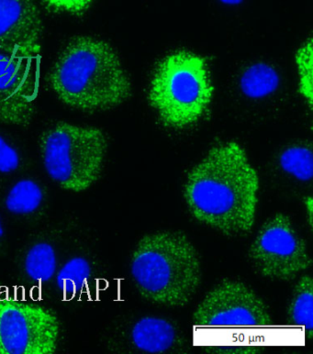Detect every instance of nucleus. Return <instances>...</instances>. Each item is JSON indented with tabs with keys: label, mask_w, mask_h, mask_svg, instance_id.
<instances>
[{
	"label": "nucleus",
	"mask_w": 313,
	"mask_h": 354,
	"mask_svg": "<svg viewBox=\"0 0 313 354\" xmlns=\"http://www.w3.org/2000/svg\"><path fill=\"white\" fill-rule=\"evenodd\" d=\"M259 178L238 143L215 146L190 170L184 198L200 223L235 237L252 230L258 204Z\"/></svg>",
	"instance_id": "obj_1"
},
{
	"label": "nucleus",
	"mask_w": 313,
	"mask_h": 354,
	"mask_svg": "<svg viewBox=\"0 0 313 354\" xmlns=\"http://www.w3.org/2000/svg\"><path fill=\"white\" fill-rule=\"evenodd\" d=\"M59 100L95 113L116 108L132 94L131 81L111 44L90 36L71 39L49 75Z\"/></svg>",
	"instance_id": "obj_2"
},
{
	"label": "nucleus",
	"mask_w": 313,
	"mask_h": 354,
	"mask_svg": "<svg viewBox=\"0 0 313 354\" xmlns=\"http://www.w3.org/2000/svg\"><path fill=\"white\" fill-rule=\"evenodd\" d=\"M131 274L143 299L166 307H185L199 288L202 263L184 233L158 232L138 241Z\"/></svg>",
	"instance_id": "obj_3"
},
{
	"label": "nucleus",
	"mask_w": 313,
	"mask_h": 354,
	"mask_svg": "<svg viewBox=\"0 0 313 354\" xmlns=\"http://www.w3.org/2000/svg\"><path fill=\"white\" fill-rule=\"evenodd\" d=\"M214 88L205 58L177 50L158 64L149 101L168 127L184 129L199 122L213 100Z\"/></svg>",
	"instance_id": "obj_4"
},
{
	"label": "nucleus",
	"mask_w": 313,
	"mask_h": 354,
	"mask_svg": "<svg viewBox=\"0 0 313 354\" xmlns=\"http://www.w3.org/2000/svg\"><path fill=\"white\" fill-rule=\"evenodd\" d=\"M108 140L100 129L58 122L39 138L45 171L64 190L83 192L100 179Z\"/></svg>",
	"instance_id": "obj_5"
},
{
	"label": "nucleus",
	"mask_w": 313,
	"mask_h": 354,
	"mask_svg": "<svg viewBox=\"0 0 313 354\" xmlns=\"http://www.w3.org/2000/svg\"><path fill=\"white\" fill-rule=\"evenodd\" d=\"M193 323L211 333L261 330L272 324L264 300L240 281L224 279L206 294L193 313Z\"/></svg>",
	"instance_id": "obj_6"
},
{
	"label": "nucleus",
	"mask_w": 313,
	"mask_h": 354,
	"mask_svg": "<svg viewBox=\"0 0 313 354\" xmlns=\"http://www.w3.org/2000/svg\"><path fill=\"white\" fill-rule=\"evenodd\" d=\"M248 257L262 277L284 282L294 280L312 265L305 240L284 213H276L265 221Z\"/></svg>",
	"instance_id": "obj_7"
},
{
	"label": "nucleus",
	"mask_w": 313,
	"mask_h": 354,
	"mask_svg": "<svg viewBox=\"0 0 313 354\" xmlns=\"http://www.w3.org/2000/svg\"><path fill=\"white\" fill-rule=\"evenodd\" d=\"M60 331L52 310L0 297V354H53Z\"/></svg>",
	"instance_id": "obj_8"
},
{
	"label": "nucleus",
	"mask_w": 313,
	"mask_h": 354,
	"mask_svg": "<svg viewBox=\"0 0 313 354\" xmlns=\"http://www.w3.org/2000/svg\"><path fill=\"white\" fill-rule=\"evenodd\" d=\"M39 57L24 58L0 52V123L27 127L35 113Z\"/></svg>",
	"instance_id": "obj_9"
},
{
	"label": "nucleus",
	"mask_w": 313,
	"mask_h": 354,
	"mask_svg": "<svg viewBox=\"0 0 313 354\" xmlns=\"http://www.w3.org/2000/svg\"><path fill=\"white\" fill-rule=\"evenodd\" d=\"M42 21L35 0H0V52L39 57Z\"/></svg>",
	"instance_id": "obj_10"
},
{
	"label": "nucleus",
	"mask_w": 313,
	"mask_h": 354,
	"mask_svg": "<svg viewBox=\"0 0 313 354\" xmlns=\"http://www.w3.org/2000/svg\"><path fill=\"white\" fill-rule=\"evenodd\" d=\"M179 333L169 320L163 317H141L132 326V345L141 352L165 353L170 352L179 342Z\"/></svg>",
	"instance_id": "obj_11"
},
{
	"label": "nucleus",
	"mask_w": 313,
	"mask_h": 354,
	"mask_svg": "<svg viewBox=\"0 0 313 354\" xmlns=\"http://www.w3.org/2000/svg\"><path fill=\"white\" fill-rule=\"evenodd\" d=\"M289 324L300 328L308 338H312L313 330V279L305 274L296 283L287 307Z\"/></svg>",
	"instance_id": "obj_12"
},
{
	"label": "nucleus",
	"mask_w": 313,
	"mask_h": 354,
	"mask_svg": "<svg viewBox=\"0 0 313 354\" xmlns=\"http://www.w3.org/2000/svg\"><path fill=\"white\" fill-rule=\"evenodd\" d=\"M44 199L41 187L33 180L24 179L11 187L6 198L8 212L16 215H29L36 212Z\"/></svg>",
	"instance_id": "obj_13"
},
{
	"label": "nucleus",
	"mask_w": 313,
	"mask_h": 354,
	"mask_svg": "<svg viewBox=\"0 0 313 354\" xmlns=\"http://www.w3.org/2000/svg\"><path fill=\"white\" fill-rule=\"evenodd\" d=\"M55 250L50 243H39L29 250L25 259V271L35 282L45 283L52 279L56 272Z\"/></svg>",
	"instance_id": "obj_14"
},
{
	"label": "nucleus",
	"mask_w": 313,
	"mask_h": 354,
	"mask_svg": "<svg viewBox=\"0 0 313 354\" xmlns=\"http://www.w3.org/2000/svg\"><path fill=\"white\" fill-rule=\"evenodd\" d=\"M278 82V75L272 67L258 64L245 71L242 77L241 86L248 97L259 98L274 92Z\"/></svg>",
	"instance_id": "obj_15"
},
{
	"label": "nucleus",
	"mask_w": 313,
	"mask_h": 354,
	"mask_svg": "<svg viewBox=\"0 0 313 354\" xmlns=\"http://www.w3.org/2000/svg\"><path fill=\"white\" fill-rule=\"evenodd\" d=\"M91 266L84 257H73L64 263L56 277L59 290L66 295H75L83 290L91 277Z\"/></svg>",
	"instance_id": "obj_16"
},
{
	"label": "nucleus",
	"mask_w": 313,
	"mask_h": 354,
	"mask_svg": "<svg viewBox=\"0 0 313 354\" xmlns=\"http://www.w3.org/2000/svg\"><path fill=\"white\" fill-rule=\"evenodd\" d=\"M282 170L298 181H311L313 176V156L311 148L294 146L287 149L279 159Z\"/></svg>",
	"instance_id": "obj_17"
},
{
	"label": "nucleus",
	"mask_w": 313,
	"mask_h": 354,
	"mask_svg": "<svg viewBox=\"0 0 313 354\" xmlns=\"http://www.w3.org/2000/svg\"><path fill=\"white\" fill-rule=\"evenodd\" d=\"M298 74V88L310 106H312V41H308L298 49L296 55Z\"/></svg>",
	"instance_id": "obj_18"
},
{
	"label": "nucleus",
	"mask_w": 313,
	"mask_h": 354,
	"mask_svg": "<svg viewBox=\"0 0 313 354\" xmlns=\"http://www.w3.org/2000/svg\"><path fill=\"white\" fill-rule=\"evenodd\" d=\"M21 165V156L12 145L0 135V173L15 172Z\"/></svg>",
	"instance_id": "obj_19"
},
{
	"label": "nucleus",
	"mask_w": 313,
	"mask_h": 354,
	"mask_svg": "<svg viewBox=\"0 0 313 354\" xmlns=\"http://www.w3.org/2000/svg\"><path fill=\"white\" fill-rule=\"evenodd\" d=\"M202 350L208 353L215 354H253L259 353L264 348L258 345L244 344H204L200 345Z\"/></svg>",
	"instance_id": "obj_20"
},
{
	"label": "nucleus",
	"mask_w": 313,
	"mask_h": 354,
	"mask_svg": "<svg viewBox=\"0 0 313 354\" xmlns=\"http://www.w3.org/2000/svg\"><path fill=\"white\" fill-rule=\"evenodd\" d=\"M48 7L58 12L81 15L89 10L94 0H44Z\"/></svg>",
	"instance_id": "obj_21"
},
{
	"label": "nucleus",
	"mask_w": 313,
	"mask_h": 354,
	"mask_svg": "<svg viewBox=\"0 0 313 354\" xmlns=\"http://www.w3.org/2000/svg\"><path fill=\"white\" fill-rule=\"evenodd\" d=\"M304 206H305L307 218H308L310 227L312 229L313 225V199L312 196L304 198Z\"/></svg>",
	"instance_id": "obj_22"
},
{
	"label": "nucleus",
	"mask_w": 313,
	"mask_h": 354,
	"mask_svg": "<svg viewBox=\"0 0 313 354\" xmlns=\"http://www.w3.org/2000/svg\"><path fill=\"white\" fill-rule=\"evenodd\" d=\"M221 1L225 3V4L236 5L241 3L242 0H221Z\"/></svg>",
	"instance_id": "obj_23"
},
{
	"label": "nucleus",
	"mask_w": 313,
	"mask_h": 354,
	"mask_svg": "<svg viewBox=\"0 0 313 354\" xmlns=\"http://www.w3.org/2000/svg\"><path fill=\"white\" fill-rule=\"evenodd\" d=\"M4 234V230H3L1 220H0V238Z\"/></svg>",
	"instance_id": "obj_24"
}]
</instances>
